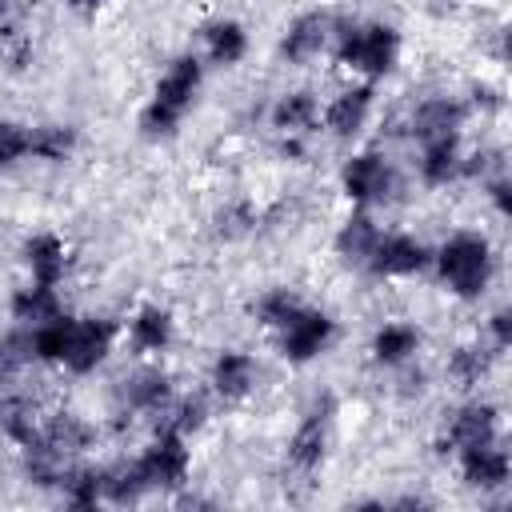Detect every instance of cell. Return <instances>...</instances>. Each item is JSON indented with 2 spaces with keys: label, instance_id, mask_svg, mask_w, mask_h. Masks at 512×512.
<instances>
[{
  "label": "cell",
  "instance_id": "cell-8",
  "mask_svg": "<svg viewBox=\"0 0 512 512\" xmlns=\"http://www.w3.org/2000/svg\"><path fill=\"white\" fill-rule=\"evenodd\" d=\"M336 340V316L316 304H300V312L276 332V352L284 364H312L320 360Z\"/></svg>",
  "mask_w": 512,
  "mask_h": 512
},
{
  "label": "cell",
  "instance_id": "cell-29",
  "mask_svg": "<svg viewBox=\"0 0 512 512\" xmlns=\"http://www.w3.org/2000/svg\"><path fill=\"white\" fill-rule=\"evenodd\" d=\"M56 492L64 496L68 508H96V504H104V464L72 460L64 468V480H60Z\"/></svg>",
  "mask_w": 512,
  "mask_h": 512
},
{
  "label": "cell",
  "instance_id": "cell-41",
  "mask_svg": "<svg viewBox=\"0 0 512 512\" xmlns=\"http://www.w3.org/2000/svg\"><path fill=\"white\" fill-rule=\"evenodd\" d=\"M480 192L492 204L496 220H508L512 216V176L508 172H492L488 180H480Z\"/></svg>",
  "mask_w": 512,
  "mask_h": 512
},
{
  "label": "cell",
  "instance_id": "cell-20",
  "mask_svg": "<svg viewBox=\"0 0 512 512\" xmlns=\"http://www.w3.org/2000/svg\"><path fill=\"white\" fill-rule=\"evenodd\" d=\"M124 332H128V348H132L136 356H160V352H168L172 340H176V316H172V308L148 300V304H140V308L128 316V328H124Z\"/></svg>",
  "mask_w": 512,
  "mask_h": 512
},
{
  "label": "cell",
  "instance_id": "cell-22",
  "mask_svg": "<svg viewBox=\"0 0 512 512\" xmlns=\"http://www.w3.org/2000/svg\"><path fill=\"white\" fill-rule=\"evenodd\" d=\"M420 348H424V332L412 320H384L368 336V356L380 368H396V364L420 356Z\"/></svg>",
  "mask_w": 512,
  "mask_h": 512
},
{
  "label": "cell",
  "instance_id": "cell-4",
  "mask_svg": "<svg viewBox=\"0 0 512 512\" xmlns=\"http://www.w3.org/2000/svg\"><path fill=\"white\" fill-rule=\"evenodd\" d=\"M332 420H336V396L332 392H316L304 412L296 416V428L284 444V460L296 476H312L324 468L328 448H332Z\"/></svg>",
  "mask_w": 512,
  "mask_h": 512
},
{
  "label": "cell",
  "instance_id": "cell-1",
  "mask_svg": "<svg viewBox=\"0 0 512 512\" xmlns=\"http://www.w3.org/2000/svg\"><path fill=\"white\" fill-rule=\"evenodd\" d=\"M496 244L480 228H456L432 248L436 280L456 300H480L496 280Z\"/></svg>",
  "mask_w": 512,
  "mask_h": 512
},
{
  "label": "cell",
  "instance_id": "cell-43",
  "mask_svg": "<svg viewBox=\"0 0 512 512\" xmlns=\"http://www.w3.org/2000/svg\"><path fill=\"white\" fill-rule=\"evenodd\" d=\"M28 32V0H0V44Z\"/></svg>",
  "mask_w": 512,
  "mask_h": 512
},
{
  "label": "cell",
  "instance_id": "cell-9",
  "mask_svg": "<svg viewBox=\"0 0 512 512\" xmlns=\"http://www.w3.org/2000/svg\"><path fill=\"white\" fill-rule=\"evenodd\" d=\"M500 436V404L484 400V396H468L456 408L444 412V424L436 432V452L440 456H456L468 444H484Z\"/></svg>",
  "mask_w": 512,
  "mask_h": 512
},
{
  "label": "cell",
  "instance_id": "cell-40",
  "mask_svg": "<svg viewBox=\"0 0 512 512\" xmlns=\"http://www.w3.org/2000/svg\"><path fill=\"white\" fill-rule=\"evenodd\" d=\"M484 344L496 356H504L512 348V308L508 304H500V308L488 312V320H484Z\"/></svg>",
  "mask_w": 512,
  "mask_h": 512
},
{
  "label": "cell",
  "instance_id": "cell-13",
  "mask_svg": "<svg viewBox=\"0 0 512 512\" xmlns=\"http://www.w3.org/2000/svg\"><path fill=\"white\" fill-rule=\"evenodd\" d=\"M372 112H376V84L372 80H352L320 108V128L332 140H356L368 128Z\"/></svg>",
  "mask_w": 512,
  "mask_h": 512
},
{
  "label": "cell",
  "instance_id": "cell-35",
  "mask_svg": "<svg viewBox=\"0 0 512 512\" xmlns=\"http://www.w3.org/2000/svg\"><path fill=\"white\" fill-rule=\"evenodd\" d=\"M72 320H76L72 312H60V316H52V320L28 328V332H32V360H36V364H48V368H60V364H64L68 336H72Z\"/></svg>",
  "mask_w": 512,
  "mask_h": 512
},
{
  "label": "cell",
  "instance_id": "cell-28",
  "mask_svg": "<svg viewBox=\"0 0 512 512\" xmlns=\"http://www.w3.org/2000/svg\"><path fill=\"white\" fill-rule=\"evenodd\" d=\"M148 496H152V488H148L136 456H120V460L104 464V504L128 508V504H140Z\"/></svg>",
  "mask_w": 512,
  "mask_h": 512
},
{
  "label": "cell",
  "instance_id": "cell-30",
  "mask_svg": "<svg viewBox=\"0 0 512 512\" xmlns=\"http://www.w3.org/2000/svg\"><path fill=\"white\" fill-rule=\"evenodd\" d=\"M208 420H212V404H208L204 392H176L172 404L156 416V428H172L180 436H196V432L208 428Z\"/></svg>",
  "mask_w": 512,
  "mask_h": 512
},
{
  "label": "cell",
  "instance_id": "cell-36",
  "mask_svg": "<svg viewBox=\"0 0 512 512\" xmlns=\"http://www.w3.org/2000/svg\"><path fill=\"white\" fill-rule=\"evenodd\" d=\"M392 372H396L392 396H396L400 404H416V400H424V396H428V388H432V372H428L416 356H412V360H404V364H396Z\"/></svg>",
  "mask_w": 512,
  "mask_h": 512
},
{
  "label": "cell",
  "instance_id": "cell-2",
  "mask_svg": "<svg viewBox=\"0 0 512 512\" xmlns=\"http://www.w3.org/2000/svg\"><path fill=\"white\" fill-rule=\"evenodd\" d=\"M400 28L388 20H356V16H336L332 28V56L344 72H352L356 80H384L396 72L400 64Z\"/></svg>",
  "mask_w": 512,
  "mask_h": 512
},
{
  "label": "cell",
  "instance_id": "cell-12",
  "mask_svg": "<svg viewBox=\"0 0 512 512\" xmlns=\"http://www.w3.org/2000/svg\"><path fill=\"white\" fill-rule=\"evenodd\" d=\"M332 28H336V12L328 8H308L300 16H292L280 32V60L292 68H308L312 60H320L332 48Z\"/></svg>",
  "mask_w": 512,
  "mask_h": 512
},
{
  "label": "cell",
  "instance_id": "cell-23",
  "mask_svg": "<svg viewBox=\"0 0 512 512\" xmlns=\"http://www.w3.org/2000/svg\"><path fill=\"white\" fill-rule=\"evenodd\" d=\"M496 360L500 356L484 340H464L444 356V384H452L456 392H476L492 376Z\"/></svg>",
  "mask_w": 512,
  "mask_h": 512
},
{
  "label": "cell",
  "instance_id": "cell-32",
  "mask_svg": "<svg viewBox=\"0 0 512 512\" xmlns=\"http://www.w3.org/2000/svg\"><path fill=\"white\" fill-rule=\"evenodd\" d=\"M260 220H264V212L256 208V200L232 196V200H224V204L212 212V232H216L220 240L236 244V240H248V236L260 228Z\"/></svg>",
  "mask_w": 512,
  "mask_h": 512
},
{
  "label": "cell",
  "instance_id": "cell-16",
  "mask_svg": "<svg viewBox=\"0 0 512 512\" xmlns=\"http://www.w3.org/2000/svg\"><path fill=\"white\" fill-rule=\"evenodd\" d=\"M208 388L224 404H244L260 388V360L248 348H220L208 364Z\"/></svg>",
  "mask_w": 512,
  "mask_h": 512
},
{
  "label": "cell",
  "instance_id": "cell-44",
  "mask_svg": "<svg viewBox=\"0 0 512 512\" xmlns=\"http://www.w3.org/2000/svg\"><path fill=\"white\" fill-rule=\"evenodd\" d=\"M276 152H280V160H288V164H304V160H308V144H304V136H280Z\"/></svg>",
  "mask_w": 512,
  "mask_h": 512
},
{
  "label": "cell",
  "instance_id": "cell-31",
  "mask_svg": "<svg viewBox=\"0 0 512 512\" xmlns=\"http://www.w3.org/2000/svg\"><path fill=\"white\" fill-rule=\"evenodd\" d=\"M80 148V132L64 120H44L32 124V160L40 164H64L72 160V152Z\"/></svg>",
  "mask_w": 512,
  "mask_h": 512
},
{
  "label": "cell",
  "instance_id": "cell-25",
  "mask_svg": "<svg viewBox=\"0 0 512 512\" xmlns=\"http://www.w3.org/2000/svg\"><path fill=\"white\" fill-rule=\"evenodd\" d=\"M200 44H204L208 64H216V68H236V64L248 56V48H252L248 28H244L236 16L204 20V24H200Z\"/></svg>",
  "mask_w": 512,
  "mask_h": 512
},
{
  "label": "cell",
  "instance_id": "cell-37",
  "mask_svg": "<svg viewBox=\"0 0 512 512\" xmlns=\"http://www.w3.org/2000/svg\"><path fill=\"white\" fill-rule=\"evenodd\" d=\"M28 156H32V124L0 120V172L16 168Z\"/></svg>",
  "mask_w": 512,
  "mask_h": 512
},
{
  "label": "cell",
  "instance_id": "cell-19",
  "mask_svg": "<svg viewBox=\"0 0 512 512\" xmlns=\"http://www.w3.org/2000/svg\"><path fill=\"white\" fill-rule=\"evenodd\" d=\"M44 408L28 388H4L0 392V436L20 452L40 440Z\"/></svg>",
  "mask_w": 512,
  "mask_h": 512
},
{
  "label": "cell",
  "instance_id": "cell-5",
  "mask_svg": "<svg viewBox=\"0 0 512 512\" xmlns=\"http://www.w3.org/2000/svg\"><path fill=\"white\" fill-rule=\"evenodd\" d=\"M464 124H468V104L460 96L432 92V96L412 100L404 112H392L388 116V136H408L416 144H428V140L460 136Z\"/></svg>",
  "mask_w": 512,
  "mask_h": 512
},
{
  "label": "cell",
  "instance_id": "cell-15",
  "mask_svg": "<svg viewBox=\"0 0 512 512\" xmlns=\"http://www.w3.org/2000/svg\"><path fill=\"white\" fill-rule=\"evenodd\" d=\"M200 84H204V64H200V56H196V52H176V56L164 64V72H160V80H156V88H152L148 100L184 120V116L192 112L196 96H200Z\"/></svg>",
  "mask_w": 512,
  "mask_h": 512
},
{
  "label": "cell",
  "instance_id": "cell-6",
  "mask_svg": "<svg viewBox=\"0 0 512 512\" xmlns=\"http://www.w3.org/2000/svg\"><path fill=\"white\" fill-rule=\"evenodd\" d=\"M136 464L148 480L152 492L160 496H176L180 488H188V476H192V448H188V436L172 432V428H156L152 440L136 452Z\"/></svg>",
  "mask_w": 512,
  "mask_h": 512
},
{
  "label": "cell",
  "instance_id": "cell-27",
  "mask_svg": "<svg viewBox=\"0 0 512 512\" xmlns=\"http://www.w3.org/2000/svg\"><path fill=\"white\" fill-rule=\"evenodd\" d=\"M60 312H64V296H60L56 284L28 280V284L12 288V296H8V316L16 324H24V328H36V324H44V320H52Z\"/></svg>",
  "mask_w": 512,
  "mask_h": 512
},
{
  "label": "cell",
  "instance_id": "cell-18",
  "mask_svg": "<svg viewBox=\"0 0 512 512\" xmlns=\"http://www.w3.org/2000/svg\"><path fill=\"white\" fill-rule=\"evenodd\" d=\"M96 440H100V428L76 408H56L40 424V444H48L64 460H84L96 448Z\"/></svg>",
  "mask_w": 512,
  "mask_h": 512
},
{
  "label": "cell",
  "instance_id": "cell-42",
  "mask_svg": "<svg viewBox=\"0 0 512 512\" xmlns=\"http://www.w3.org/2000/svg\"><path fill=\"white\" fill-rule=\"evenodd\" d=\"M0 60H4V68H8L12 76L28 72V68H32V60H36L32 32H24V36H16V40H4V44H0Z\"/></svg>",
  "mask_w": 512,
  "mask_h": 512
},
{
  "label": "cell",
  "instance_id": "cell-33",
  "mask_svg": "<svg viewBox=\"0 0 512 512\" xmlns=\"http://www.w3.org/2000/svg\"><path fill=\"white\" fill-rule=\"evenodd\" d=\"M300 292L296 288H288V284H272V288H264L252 304H248V316L260 324V328H268V332H280L296 312H300Z\"/></svg>",
  "mask_w": 512,
  "mask_h": 512
},
{
  "label": "cell",
  "instance_id": "cell-7",
  "mask_svg": "<svg viewBox=\"0 0 512 512\" xmlns=\"http://www.w3.org/2000/svg\"><path fill=\"white\" fill-rule=\"evenodd\" d=\"M176 396V376L164 364H136L112 384V408L128 416H160Z\"/></svg>",
  "mask_w": 512,
  "mask_h": 512
},
{
  "label": "cell",
  "instance_id": "cell-38",
  "mask_svg": "<svg viewBox=\"0 0 512 512\" xmlns=\"http://www.w3.org/2000/svg\"><path fill=\"white\" fill-rule=\"evenodd\" d=\"M460 100L468 104V116H500L504 104H508L504 84H500V80H488V76L472 80V84H468V96H460Z\"/></svg>",
  "mask_w": 512,
  "mask_h": 512
},
{
  "label": "cell",
  "instance_id": "cell-39",
  "mask_svg": "<svg viewBox=\"0 0 512 512\" xmlns=\"http://www.w3.org/2000/svg\"><path fill=\"white\" fill-rule=\"evenodd\" d=\"M136 128H140L144 140H172L180 132V116H172L168 108H160V104L148 100L140 108V116H136Z\"/></svg>",
  "mask_w": 512,
  "mask_h": 512
},
{
  "label": "cell",
  "instance_id": "cell-24",
  "mask_svg": "<svg viewBox=\"0 0 512 512\" xmlns=\"http://www.w3.org/2000/svg\"><path fill=\"white\" fill-rule=\"evenodd\" d=\"M380 232H384V228L376 224V216H372L368 208H352V212L340 220L336 236H332V248H336V256H340V264L364 272V264H368V256H372V248H376V240H380Z\"/></svg>",
  "mask_w": 512,
  "mask_h": 512
},
{
  "label": "cell",
  "instance_id": "cell-17",
  "mask_svg": "<svg viewBox=\"0 0 512 512\" xmlns=\"http://www.w3.org/2000/svg\"><path fill=\"white\" fill-rule=\"evenodd\" d=\"M20 264H24V272H28V280H40V284H64L68 280V272H72V248H68V240L60 236V232H52V228H36V232H28L24 240H20Z\"/></svg>",
  "mask_w": 512,
  "mask_h": 512
},
{
  "label": "cell",
  "instance_id": "cell-45",
  "mask_svg": "<svg viewBox=\"0 0 512 512\" xmlns=\"http://www.w3.org/2000/svg\"><path fill=\"white\" fill-rule=\"evenodd\" d=\"M104 4H112V0H68V8H76V12H96Z\"/></svg>",
  "mask_w": 512,
  "mask_h": 512
},
{
  "label": "cell",
  "instance_id": "cell-10",
  "mask_svg": "<svg viewBox=\"0 0 512 512\" xmlns=\"http://www.w3.org/2000/svg\"><path fill=\"white\" fill-rule=\"evenodd\" d=\"M432 268V248L416 232H380L364 272L372 280H412Z\"/></svg>",
  "mask_w": 512,
  "mask_h": 512
},
{
  "label": "cell",
  "instance_id": "cell-26",
  "mask_svg": "<svg viewBox=\"0 0 512 512\" xmlns=\"http://www.w3.org/2000/svg\"><path fill=\"white\" fill-rule=\"evenodd\" d=\"M460 164H464V144H460V136L428 140V144H420L416 176H420L424 188H452V184L460 180Z\"/></svg>",
  "mask_w": 512,
  "mask_h": 512
},
{
  "label": "cell",
  "instance_id": "cell-11",
  "mask_svg": "<svg viewBox=\"0 0 512 512\" xmlns=\"http://www.w3.org/2000/svg\"><path fill=\"white\" fill-rule=\"evenodd\" d=\"M116 336H120V320H112V316H76L60 368L68 376H92L112 356Z\"/></svg>",
  "mask_w": 512,
  "mask_h": 512
},
{
  "label": "cell",
  "instance_id": "cell-14",
  "mask_svg": "<svg viewBox=\"0 0 512 512\" xmlns=\"http://www.w3.org/2000/svg\"><path fill=\"white\" fill-rule=\"evenodd\" d=\"M456 472H460L464 488H472V492H500V488H508V480H512V456L504 448V436L460 448L456 452Z\"/></svg>",
  "mask_w": 512,
  "mask_h": 512
},
{
  "label": "cell",
  "instance_id": "cell-34",
  "mask_svg": "<svg viewBox=\"0 0 512 512\" xmlns=\"http://www.w3.org/2000/svg\"><path fill=\"white\" fill-rule=\"evenodd\" d=\"M68 464H72V460L56 456V452H52L48 444H40V440L28 444V448H20V476H24L32 488H40V492H56Z\"/></svg>",
  "mask_w": 512,
  "mask_h": 512
},
{
  "label": "cell",
  "instance_id": "cell-3",
  "mask_svg": "<svg viewBox=\"0 0 512 512\" xmlns=\"http://www.w3.org/2000/svg\"><path fill=\"white\" fill-rule=\"evenodd\" d=\"M336 180H340V192H344V200L352 208H384V204H392L404 192V176H400L396 160L384 148L352 152L340 164Z\"/></svg>",
  "mask_w": 512,
  "mask_h": 512
},
{
  "label": "cell",
  "instance_id": "cell-21",
  "mask_svg": "<svg viewBox=\"0 0 512 512\" xmlns=\"http://www.w3.org/2000/svg\"><path fill=\"white\" fill-rule=\"evenodd\" d=\"M268 124L276 136H312L320 132V100L312 88H288L272 100Z\"/></svg>",
  "mask_w": 512,
  "mask_h": 512
}]
</instances>
